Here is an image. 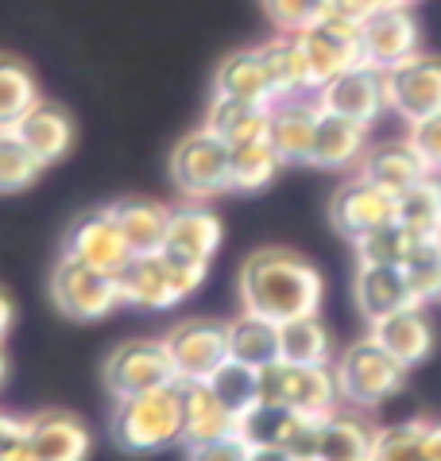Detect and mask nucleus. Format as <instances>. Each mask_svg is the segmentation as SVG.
I'll return each mask as SVG.
<instances>
[{
	"mask_svg": "<svg viewBox=\"0 0 441 461\" xmlns=\"http://www.w3.org/2000/svg\"><path fill=\"white\" fill-rule=\"evenodd\" d=\"M12 132H16L23 144H28L32 156L47 167V163H55V159L67 156V148H70V140H74V124H70V117L58 105L35 101V105L16 121Z\"/></svg>",
	"mask_w": 441,
	"mask_h": 461,
	"instance_id": "5701e85b",
	"label": "nucleus"
},
{
	"mask_svg": "<svg viewBox=\"0 0 441 461\" xmlns=\"http://www.w3.org/2000/svg\"><path fill=\"white\" fill-rule=\"evenodd\" d=\"M403 272H407L410 294H414V303H418V306L441 299V249L434 245L430 237H426L422 245L410 252V260L403 264Z\"/></svg>",
	"mask_w": 441,
	"mask_h": 461,
	"instance_id": "4c0bfd02",
	"label": "nucleus"
},
{
	"mask_svg": "<svg viewBox=\"0 0 441 461\" xmlns=\"http://www.w3.org/2000/svg\"><path fill=\"white\" fill-rule=\"evenodd\" d=\"M353 299H356V311L368 322H375V318L410 306L414 294L407 284V272L399 264H360L353 279Z\"/></svg>",
	"mask_w": 441,
	"mask_h": 461,
	"instance_id": "aec40b11",
	"label": "nucleus"
},
{
	"mask_svg": "<svg viewBox=\"0 0 441 461\" xmlns=\"http://www.w3.org/2000/svg\"><path fill=\"white\" fill-rule=\"evenodd\" d=\"M259 59H264V70H267V82H271V94L279 97H294V94H314L306 78V62H302V50H298V40L287 35V40H271L264 47H256Z\"/></svg>",
	"mask_w": 441,
	"mask_h": 461,
	"instance_id": "2f4dec72",
	"label": "nucleus"
},
{
	"mask_svg": "<svg viewBox=\"0 0 441 461\" xmlns=\"http://www.w3.org/2000/svg\"><path fill=\"white\" fill-rule=\"evenodd\" d=\"M166 357L175 365L178 380H210L220 361H229V330L213 318H190L178 322L171 334L163 338Z\"/></svg>",
	"mask_w": 441,
	"mask_h": 461,
	"instance_id": "9b49d317",
	"label": "nucleus"
},
{
	"mask_svg": "<svg viewBox=\"0 0 441 461\" xmlns=\"http://www.w3.org/2000/svg\"><path fill=\"white\" fill-rule=\"evenodd\" d=\"M298 50H302V62H306V78L310 89L326 86L329 78H337L341 70L348 67H360V23H348L341 16H321L318 23L294 32Z\"/></svg>",
	"mask_w": 441,
	"mask_h": 461,
	"instance_id": "0eeeda50",
	"label": "nucleus"
},
{
	"mask_svg": "<svg viewBox=\"0 0 441 461\" xmlns=\"http://www.w3.org/2000/svg\"><path fill=\"white\" fill-rule=\"evenodd\" d=\"M279 357L291 365H329L333 338L318 314H298L279 322Z\"/></svg>",
	"mask_w": 441,
	"mask_h": 461,
	"instance_id": "7c9ffc66",
	"label": "nucleus"
},
{
	"mask_svg": "<svg viewBox=\"0 0 441 461\" xmlns=\"http://www.w3.org/2000/svg\"><path fill=\"white\" fill-rule=\"evenodd\" d=\"M39 101L35 78L20 59L0 55V128H16V121Z\"/></svg>",
	"mask_w": 441,
	"mask_h": 461,
	"instance_id": "c9c22d12",
	"label": "nucleus"
},
{
	"mask_svg": "<svg viewBox=\"0 0 441 461\" xmlns=\"http://www.w3.org/2000/svg\"><path fill=\"white\" fill-rule=\"evenodd\" d=\"M225 330H229V357H237V361L252 365V368L279 361V322L275 318L244 311L240 318L225 322Z\"/></svg>",
	"mask_w": 441,
	"mask_h": 461,
	"instance_id": "bb28decb",
	"label": "nucleus"
},
{
	"mask_svg": "<svg viewBox=\"0 0 441 461\" xmlns=\"http://www.w3.org/2000/svg\"><path fill=\"white\" fill-rule=\"evenodd\" d=\"M121 299L132 306H151V311H166V306L183 303L186 294H194L205 284V264H190L178 256L159 252H136L121 272Z\"/></svg>",
	"mask_w": 441,
	"mask_h": 461,
	"instance_id": "7ed1b4c3",
	"label": "nucleus"
},
{
	"mask_svg": "<svg viewBox=\"0 0 441 461\" xmlns=\"http://www.w3.org/2000/svg\"><path fill=\"white\" fill-rule=\"evenodd\" d=\"M430 240H434V245L441 249V217H437V225H434V233H430Z\"/></svg>",
	"mask_w": 441,
	"mask_h": 461,
	"instance_id": "de8ad7c7",
	"label": "nucleus"
},
{
	"mask_svg": "<svg viewBox=\"0 0 441 461\" xmlns=\"http://www.w3.org/2000/svg\"><path fill=\"white\" fill-rule=\"evenodd\" d=\"M112 438L132 454H151L183 438V395H178V380L166 384V388L116 400Z\"/></svg>",
	"mask_w": 441,
	"mask_h": 461,
	"instance_id": "f03ea898",
	"label": "nucleus"
},
{
	"mask_svg": "<svg viewBox=\"0 0 441 461\" xmlns=\"http://www.w3.org/2000/svg\"><path fill=\"white\" fill-rule=\"evenodd\" d=\"M383 86H387V109H395L407 124L430 117L441 109V59L418 55L395 62L383 70Z\"/></svg>",
	"mask_w": 441,
	"mask_h": 461,
	"instance_id": "9d476101",
	"label": "nucleus"
},
{
	"mask_svg": "<svg viewBox=\"0 0 441 461\" xmlns=\"http://www.w3.org/2000/svg\"><path fill=\"white\" fill-rule=\"evenodd\" d=\"M318 97H279L267 105V144L275 148L283 163H306L310 144H314V124H318Z\"/></svg>",
	"mask_w": 441,
	"mask_h": 461,
	"instance_id": "dca6fc26",
	"label": "nucleus"
},
{
	"mask_svg": "<svg viewBox=\"0 0 441 461\" xmlns=\"http://www.w3.org/2000/svg\"><path fill=\"white\" fill-rule=\"evenodd\" d=\"M372 338L380 341L383 349L395 357V361H403L407 368L422 365L426 357H430V349H434V326H430V318L422 314L418 303H410V306H403V311H392V314L375 318V322H372Z\"/></svg>",
	"mask_w": 441,
	"mask_h": 461,
	"instance_id": "6ab92c4d",
	"label": "nucleus"
},
{
	"mask_svg": "<svg viewBox=\"0 0 441 461\" xmlns=\"http://www.w3.org/2000/svg\"><path fill=\"white\" fill-rule=\"evenodd\" d=\"M217 249H220V221H217V213H210L205 206H194V202H190V206L171 210L166 237H163V252L166 256H178V260L210 267Z\"/></svg>",
	"mask_w": 441,
	"mask_h": 461,
	"instance_id": "a211bd4d",
	"label": "nucleus"
},
{
	"mask_svg": "<svg viewBox=\"0 0 441 461\" xmlns=\"http://www.w3.org/2000/svg\"><path fill=\"white\" fill-rule=\"evenodd\" d=\"M12 318H16V306H12V299L4 294V287H0V341H4V334L12 330Z\"/></svg>",
	"mask_w": 441,
	"mask_h": 461,
	"instance_id": "49530a36",
	"label": "nucleus"
},
{
	"mask_svg": "<svg viewBox=\"0 0 441 461\" xmlns=\"http://www.w3.org/2000/svg\"><path fill=\"white\" fill-rule=\"evenodd\" d=\"M422 240L426 237H418L403 221H387V225H375V229H368V233L356 237V260L360 264H399L403 267Z\"/></svg>",
	"mask_w": 441,
	"mask_h": 461,
	"instance_id": "473e14b6",
	"label": "nucleus"
},
{
	"mask_svg": "<svg viewBox=\"0 0 441 461\" xmlns=\"http://www.w3.org/2000/svg\"><path fill=\"white\" fill-rule=\"evenodd\" d=\"M190 457H202V461H252V446L240 438L237 430L220 434V438L198 446V450H190Z\"/></svg>",
	"mask_w": 441,
	"mask_h": 461,
	"instance_id": "79ce46f5",
	"label": "nucleus"
},
{
	"mask_svg": "<svg viewBox=\"0 0 441 461\" xmlns=\"http://www.w3.org/2000/svg\"><path fill=\"white\" fill-rule=\"evenodd\" d=\"M4 368H8V365H4V349H0V380H4Z\"/></svg>",
	"mask_w": 441,
	"mask_h": 461,
	"instance_id": "09e8293b",
	"label": "nucleus"
},
{
	"mask_svg": "<svg viewBox=\"0 0 441 461\" xmlns=\"http://www.w3.org/2000/svg\"><path fill=\"white\" fill-rule=\"evenodd\" d=\"M375 427L356 411H329L318 422V457L326 461H364L372 457Z\"/></svg>",
	"mask_w": 441,
	"mask_h": 461,
	"instance_id": "393cba45",
	"label": "nucleus"
},
{
	"mask_svg": "<svg viewBox=\"0 0 441 461\" xmlns=\"http://www.w3.org/2000/svg\"><path fill=\"white\" fill-rule=\"evenodd\" d=\"M67 252L77 256V260L101 267V272H121V267L132 260V249L121 233V225L112 221L109 210H94L86 217H77L67 233Z\"/></svg>",
	"mask_w": 441,
	"mask_h": 461,
	"instance_id": "2eb2a0df",
	"label": "nucleus"
},
{
	"mask_svg": "<svg viewBox=\"0 0 441 461\" xmlns=\"http://www.w3.org/2000/svg\"><path fill=\"white\" fill-rule=\"evenodd\" d=\"M399 5H414V0H399Z\"/></svg>",
	"mask_w": 441,
	"mask_h": 461,
	"instance_id": "8fccbe9b",
	"label": "nucleus"
},
{
	"mask_svg": "<svg viewBox=\"0 0 441 461\" xmlns=\"http://www.w3.org/2000/svg\"><path fill=\"white\" fill-rule=\"evenodd\" d=\"M43 171L28 144L12 132V128H0V190H23L35 183V175Z\"/></svg>",
	"mask_w": 441,
	"mask_h": 461,
	"instance_id": "58836bf2",
	"label": "nucleus"
},
{
	"mask_svg": "<svg viewBox=\"0 0 441 461\" xmlns=\"http://www.w3.org/2000/svg\"><path fill=\"white\" fill-rule=\"evenodd\" d=\"M267 16L279 23L283 32H302L321 16H329V0H264Z\"/></svg>",
	"mask_w": 441,
	"mask_h": 461,
	"instance_id": "ea45409f",
	"label": "nucleus"
},
{
	"mask_svg": "<svg viewBox=\"0 0 441 461\" xmlns=\"http://www.w3.org/2000/svg\"><path fill=\"white\" fill-rule=\"evenodd\" d=\"M333 373L341 384V400L356 407H380L407 384V365L395 361L375 338L348 345Z\"/></svg>",
	"mask_w": 441,
	"mask_h": 461,
	"instance_id": "39448f33",
	"label": "nucleus"
},
{
	"mask_svg": "<svg viewBox=\"0 0 441 461\" xmlns=\"http://www.w3.org/2000/svg\"><path fill=\"white\" fill-rule=\"evenodd\" d=\"M364 144H368V124L360 121H348V117H337V113H318V124H314V144H310V156L306 163L314 167H348L364 156Z\"/></svg>",
	"mask_w": 441,
	"mask_h": 461,
	"instance_id": "412c9836",
	"label": "nucleus"
},
{
	"mask_svg": "<svg viewBox=\"0 0 441 461\" xmlns=\"http://www.w3.org/2000/svg\"><path fill=\"white\" fill-rule=\"evenodd\" d=\"M175 365L166 357L163 341H128L116 345L105 361V388L124 400V395H140V392H155L175 384Z\"/></svg>",
	"mask_w": 441,
	"mask_h": 461,
	"instance_id": "1a4fd4ad",
	"label": "nucleus"
},
{
	"mask_svg": "<svg viewBox=\"0 0 441 461\" xmlns=\"http://www.w3.org/2000/svg\"><path fill=\"white\" fill-rule=\"evenodd\" d=\"M109 213H112V221L121 225L132 256L163 249L166 221H171V210L166 206H159V202H151V198H121V202L109 206Z\"/></svg>",
	"mask_w": 441,
	"mask_h": 461,
	"instance_id": "a878e982",
	"label": "nucleus"
},
{
	"mask_svg": "<svg viewBox=\"0 0 441 461\" xmlns=\"http://www.w3.org/2000/svg\"><path fill=\"white\" fill-rule=\"evenodd\" d=\"M418 50V23L407 12V5H387L360 20V59L364 67L387 70L395 62L410 59Z\"/></svg>",
	"mask_w": 441,
	"mask_h": 461,
	"instance_id": "ddd939ff",
	"label": "nucleus"
},
{
	"mask_svg": "<svg viewBox=\"0 0 441 461\" xmlns=\"http://www.w3.org/2000/svg\"><path fill=\"white\" fill-rule=\"evenodd\" d=\"M329 221H333L337 233L356 240L360 233H368V229H375V225L395 221V194L368 183V178H356V183H348L333 194Z\"/></svg>",
	"mask_w": 441,
	"mask_h": 461,
	"instance_id": "4468645a",
	"label": "nucleus"
},
{
	"mask_svg": "<svg viewBox=\"0 0 441 461\" xmlns=\"http://www.w3.org/2000/svg\"><path fill=\"white\" fill-rule=\"evenodd\" d=\"M426 175H434V171L426 167L422 156L410 148V140H403V144H380L360 156V178L392 190V194L407 190L410 183H418Z\"/></svg>",
	"mask_w": 441,
	"mask_h": 461,
	"instance_id": "b1692460",
	"label": "nucleus"
},
{
	"mask_svg": "<svg viewBox=\"0 0 441 461\" xmlns=\"http://www.w3.org/2000/svg\"><path fill=\"white\" fill-rule=\"evenodd\" d=\"M314 94H318V105L326 113H337V117H348V121H360V124H372L387 109L383 70L364 67V62L341 70L326 86H318Z\"/></svg>",
	"mask_w": 441,
	"mask_h": 461,
	"instance_id": "f8f14e48",
	"label": "nucleus"
},
{
	"mask_svg": "<svg viewBox=\"0 0 441 461\" xmlns=\"http://www.w3.org/2000/svg\"><path fill=\"white\" fill-rule=\"evenodd\" d=\"M205 128L213 136H220L225 144H244V140L267 136V105L256 101H240V97H213L210 113H205Z\"/></svg>",
	"mask_w": 441,
	"mask_h": 461,
	"instance_id": "c85d7f7f",
	"label": "nucleus"
},
{
	"mask_svg": "<svg viewBox=\"0 0 441 461\" xmlns=\"http://www.w3.org/2000/svg\"><path fill=\"white\" fill-rule=\"evenodd\" d=\"M50 299L62 314L77 318V322H94V318H105L109 311H116L121 299V284H116L112 272H101V267L77 260V256L62 252V260L55 264V276H50Z\"/></svg>",
	"mask_w": 441,
	"mask_h": 461,
	"instance_id": "423d86ee",
	"label": "nucleus"
},
{
	"mask_svg": "<svg viewBox=\"0 0 441 461\" xmlns=\"http://www.w3.org/2000/svg\"><path fill=\"white\" fill-rule=\"evenodd\" d=\"M407 140H410V148L422 156L426 167L441 171V109L430 113V117H422V121H414Z\"/></svg>",
	"mask_w": 441,
	"mask_h": 461,
	"instance_id": "a19ab883",
	"label": "nucleus"
},
{
	"mask_svg": "<svg viewBox=\"0 0 441 461\" xmlns=\"http://www.w3.org/2000/svg\"><path fill=\"white\" fill-rule=\"evenodd\" d=\"M210 388L232 415H244L252 403H259V368L237 361V357H229V361H220L213 368Z\"/></svg>",
	"mask_w": 441,
	"mask_h": 461,
	"instance_id": "f704fd0d",
	"label": "nucleus"
},
{
	"mask_svg": "<svg viewBox=\"0 0 441 461\" xmlns=\"http://www.w3.org/2000/svg\"><path fill=\"white\" fill-rule=\"evenodd\" d=\"M171 183L186 198H213L229 190V144L210 128L183 136L171 151Z\"/></svg>",
	"mask_w": 441,
	"mask_h": 461,
	"instance_id": "6e6552de",
	"label": "nucleus"
},
{
	"mask_svg": "<svg viewBox=\"0 0 441 461\" xmlns=\"http://www.w3.org/2000/svg\"><path fill=\"white\" fill-rule=\"evenodd\" d=\"M426 461H441V422H430L426 430Z\"/></svg>",
	"mask_w": 441,
	"mask_h": 461,
	"instance_id": "a18cd8bd",
	"label": "nucleus"
},
{
	"mask_svg": "<svg viewBox=\"0 0 441 461\" xmlns=\"http://www.w3.org/2000/svg\"><path fill=\"white\" fill-rule=\"evenodd\" d=\"M387 5H399V0H329V12L348 20V23H360V20H368L372 12H380Z\"/></svg>",
	"mask_w": 441,
	"mask_h": 461,
	"instance_id": "c03bdc74",
	"label": "nucleus"
},
{
	"mask_svg": "<svg viewBox=\"0 0 441 461\" xmlns=\"http://www.w3.org/2000/svg\"><path fill=\"white\" fill-rule=\"evenodd\" d=\"M28 457H32L28 422L0 415V461H28Z\"/></svg>",
	"mask_w": 441,
	"mask_h": 461,
	"instance_id": "37998d69",
	"label": "nucleus"
},
{
	"mask_svg": "<svg viewBox=\"0 0 441 461\" xmlns=\"http://www.w3.org/2000/svg\"><path fill=\"white\" fill-rule=\"evenodd\" d=\"M426 419L395 422V427H380L372 438V461H426Z\"/></svg>",
	"mask_w": 441,
	"mask_h": 461,
	"instance_id": "e433bc0d",
	"label": "nucleus"
},
{
	"mask_svg": "<svg viewBox=\"0 0 441 461\" xmlns=\"http://www.w3.org/2000/svg\"><path fill=\"white\" fill-rule=\"evenodd\" d=\"M178 395H183V438L178 442L186 446V454L237 430V415L213 395L210 380H178Z\"/></svg>",
	"mask_w": 441,
	"mask_h": 461,
	"instance_id": "f3484780",
	"label": "nucleus"
},
{
	"mask_svg": "<svg viewBox=\"0 0 441 461\" xmlns=\"http://www.w3.org/2000/svg\"><path fill=\"white\" fill-rule=\"evenodd\" d=\"M32 457L39 461H82L89 454V430L67 411H43L28 419Z\"/></svg>",
	"mask_w": 441,
	"mask_h": 461,
	"instance_id": "4be33fe9",
	"label": "nucleus"
},
{
	"mask_svg": "<svg viewBox=\"0 0 441 461\" xmlns=\"http://www.w3.org/2000/svg\"><path fill=\"white\" fill-rule=\"evenodd\" d=\"M279 167H283V159L275 156V148L267 144V136L232 144L229 148V190H244V194L264 190L275 183Z\"/></svg>",
	"mask_w": 441,
	"mask_h": 461,
	"instance_id": "c756f323",
	"label": "nucleus"
},
{
	"mask_svg": "<svg viewBox=\"0 0 441 461\" xmlns=\"http://www.w3.org/2000/svg\"><path fill=\"white\" fill-rule=\"evenodd\" d=\"M437 217H441V183L434 175L418 178V183H410L407 190L395 194V221H403L418 237L434 233Z\"/></svg>",
	"mask_w": 441,
	"mask_h": 461,
	"instance_id": "72a5a7b5",
	"label": "nucleus"
},
{
	"mask_svg": "<svg viewBox=\"0 0 441 461\" xmlns=\"http://www.w3.org/2000/svg\"><path fill=\"white\" fill-rule=\"evenodd\" d=\"M240 299L244 311H256L275 322H287L298 314H318L321 306V276L302 256L264 249L252 252L240 272Z\"/></svg>",
	"mask_w": 441,
	"mask_h": 461,
	"instance_id": "f257e3e1",
	"label": "nucleus"
},
{
	"mask_svg": "<svg viewBox=\"0 0 441 461\" xmlns=\"http://www.w3.org/2000/svg\"><path fill=\"white\" fill-rule=\"evenodd\" d=\"M213 86L220 97H240V101H256V105H271L275 101L259 50H232L217 67Z\"/></svg>",
	"mask_w": 441,
	"mask_h": 461,
	"instance_id": "cd10ccee",
	"label": "nucleus"
},
{
	"mask_svg": "<svg viewBox=\"0 0 441 461\" xmlns=\"http://www.w3.org/2000/svg\"><path fill=\"white\" fill-rule=\"evenodd\" d=\"M259 400L291 407L298 415L326 419L341 407V384L329 365H291L279 357L259 368Z\"/></svg>",
	"mask_w": 441,
	"mask_h": 461,
	"instance_id": "20e7f679",
	"label": "nucleus"
}]
</instances>
